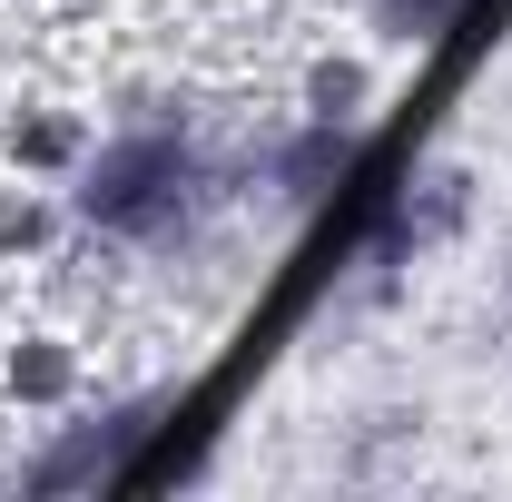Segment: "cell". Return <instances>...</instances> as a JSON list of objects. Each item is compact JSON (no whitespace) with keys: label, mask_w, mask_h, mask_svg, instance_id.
Here are the masks:
<instances>
[{"label":"cell","mask_w":512,"mask_h":502,"mask_svg":"<svg viewBox=\"0 0 512 502\" xmlns=\"http://www.w3.org/2000/svg\"><path fill=\"white\" fill-rule=\"evenodd\" d=\"M384 10V30H404V40H414V30H434V20H444L453 0H375Z\"/></svg>","instance_id":"7a4b0ae2"},{"label":"cell","mask_w":512,"mask_h":502,"mask_svg":"<svg viewBox=\"0 0 512 502\" xmlns=\"http://www.w3.org/2000/svg\"><path fill=\"white\" fill-rule=\"evenodd\" d=\"M79 207H89V227H109V237H168L178 217L197 207V158L178 138H119V148H99V168L79 178Z\"/></svg>","instance_id":"6da1fadb"}]
</instances>
